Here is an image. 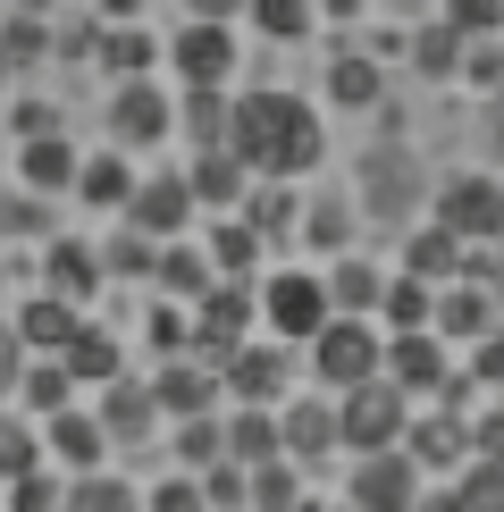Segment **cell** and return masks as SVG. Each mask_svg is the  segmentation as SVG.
Listing matches in <instances>:
<instances>
[{
  "label": "cell",
  "instance_id": "cell-1",
  "mask_svg": "<svg viewBox=\"0 0 504 512\" xmlns=\"http://www.w3.org/2000/svg\"><path fill=\"white\" fill-rule=\"evenodd\" d=\"M227 152H236L252 177H303V168H320L328 152V126L311 110L303 93H244L227 101Z\"/></svg>",
  "mask_w": 504,
  "mask_h": 512
},
{
  "label": "cell",
  "instance_id": "cell-2",
  "mask_svg": "<svg viewBox=\"0 0 504 512\" xmlns=\"http://www.w3.org/2000/svg\"><path fill=\"white\" fill-rule=\"evenodd\" d=\"M404 387H395V378H353V387H336V445H345V454H370V445H395L404 437Z\"/></svg>",
  "mask_w": 504,
  "mask_h": 512
},
{
  "label": "cell",
  "instance_id": "cell-3",
  "mask_svg": "<svg viewBox=\"0 0 504 512\" xmlns=\"http://www.w3.org/2000/svg\"><path fill=\"white\" fill-rule=\"evenodd\" d=\"M252 319H261V311H252V286H244V277H210V286L194 294L185 345H194L202 361H219L227 345H244V336H252Z\"/></svg>",
  "mask_w": 504,
  "mask_h": 512
},
{
  "label": "cell",
  "instance_id": "cell-4",
  "mask_svg": "<svg viewBox=\"0 0 504 512\" xmlns=\"http://www.w3.org/2000/svg\"><path fill=\"white\" fill-rule=\"evenodd\" d=\"M252 311L269 319V336H278V345H303V336L328 319V286H320L311 269H278V277H261V286H252Z\"/></svg>",
  "mask_w": 504,
  "mask_h": 512
},
{
  "label": "cell",
  "instance_id": "cell-5",
  "mask_svg": "<svg viewBox=\"0 0 504 512\" xmlns=\"http://www.w3.org/2000/svg\"><path fill=\"white\" fill-rule=\"evenodd\" d=\"M303 345H311V370H320L328 387H353V378L378 370V328H370L362 311H328Z\"/></svg>",
  "mask_w": 504,
  "mask_h": 512
},
{
  "label": "cell",
  "instance_id": "cell-6",
  "mask_svg": "<svg viewBox=\"0 0 504 512\" xmlns=\"http://www.w3.org/2000/svg\"><path fill=\"white\" fill-rule=\"evenodd\" d=\"M437 227L462 244H496L504 236V185L496 177H446L437 185Z\"/></svg>",
  "mask_w": 504,
  "mask_h": 512
},
{
  "label": "cell",
  "instance_id": "cell-7",
  "mask_svg": "<svg viewBox=\"0 0 504 512\" xmlns=\"http://www.w3.org/2000/svg\"><path fill=\"white\" fill-rule=\"evenodd\" d=\"M345 496L370 504V512H404V504H420V462L404 454V445H370V454H353Z\"/></svg>",
  "mask_w": 504,
  "mask_h": 512
},
{
  "label": "cell",
  "instance_id": "cell-8",
  "mask_svg": "<svg viewBox=\"0 0 504 512\" xmlns=\"http://www.w3.org/2000/svg\"><path fill=\"white\" fill-rule=\"evenodd\" d=\"M378 370L404 395H437L446 387V336L437 328H395V345H378Z\"/></svg>",
  "mask_w": 504,
  "mask_h": 512
},
{
  "label": "cell",
  "instance_id": "cell-9",
  "mask_svg": "<svg viewBox=\"0 0 504 512\" xmlns=\"http://www.w3.org/2000/svg\"><path fill=\"white\" fill-rule=\"evenodd\" d=\"M168 59H177L185 84H227L236 76V34H227V17H194V26L168 42Z\"/></svg>",
  "mask_w": 504,
  "mask_h": 512
},
{
  "label": "cell",
  "instance_id": "cell-10",
  "mask_svg": "<svg viewBox=\"0 0 504 512\" xmlns=\"http://www.w3.org/2000/svg\"><path fill=\"white\" fill-rule=\"evenodd\" d=\"M219 387L236 395V403H278V387H286V353L261 345V336H244V345L219 353Z\"/></svg>",
  "mask_w": 504,
  "mask_h": 512
},
{
  "label": "cell",
  "instance_id": "cell-11",
  "mask_svg": "<svg viewBox=\"0 0 504 512\" xmlns=\"http://www.w3.org/2000/svg\"><path fill=\"white\" fill-rule=\"evenodd\" d=\"M118 210H126V227H143V236H185L194 194H185V177H135Z\"/></svg>",
  "mask_w": 504,
  "mask_h": 512
},
{
  "label": "cell",
  "instance_id": "cell-12",
  "mask_svg": "<svg viewBox=\"0 0 504 512\" xmlns=\"http://www.w3.org/2000/svg\"><path fill=\"white\" fill-rule=\"evenodd\" d=\"M168 126H177V118H168V93H160V84H152V76H118L110 135H118V143H160Z\"/></svg>",
  "mask_w": 504,
  "mask_h": 512
},
{
  "label": "cell",
  "instance_id": "cell-13",
  "mask_svg": "<svg viewBox=\"0 0 504 512\" xmlns=\"http://www.w3.org/2000/svg\"><path fill=\"white\" fill-rule=\"evenodd\" d=\"M42 454L68 462V471H93V462L110 454V437H101V420H93V412L59 403V412H42Z\"/></svg>",
  "mask_w": 504,
  "mask_h": 512
},
{
  "label": "cell",
  "instance_id": "cell-14",
  "mask_svg": "<svg viewBox=\"0 0 504 512\" xmlns=\"http://www.w3.org/2000/svg\"><path fill=\"white\" fill-rule=\"evenodd\" d=\"M152 420H160V395L135 387V378H110V403H101V437H110V454H118V445H143Z\"/></svg>",
  "mask_w": 504,
  "mask_h": 512
},
{
  "label": "cell",
  "instance_id": "cell-15",
  "mask_svg": "<svg viewBox=\"0 0 504 512\" xmlns=\"http://www.w3.org/2000/svg\"><path fill=\"white\" fill-rule=\"evenodd\" d=\"M429 328L437 336H496V294L488 286H446V294H429Z\"/></svg>",
  "mask_w": 504,
  "mask_h": 512
},
{
  "label": "cell",
  "instance_id": "cell-16",
  "mask_svg": "<svg viewBox=\"0 0 504 512\" xmlns=\"http://www.w3.org/2000/svg\"><path fill=\"white\" fill-rule=\"evenodd\" d=\"M244 185H252V168L227 152V143H219V152H194V168H185V194H194V210H202V202H210V210H236Z\"/></svg>",
  "mask_w": 504,
  "mask_h": 512
},
{
  "label": "cell",
  "instance_id": "cell-17",
  "mask_svg": "<svg viewBox=\"0 0 504 512\" xmlns=\"http://www.w3.org/2000/svg\"><path fill=\"white\" fill-rule=\"evenodd\" d=\"M76 319H84V303H68V294H34L9 328H17V345H26V353H59L76 336Z\"/></svg>",
  "mask_w": 504,
  "mask_h": 512
},
{
  "label": "cell",
  "instance_id": "cell-18",
  "mask_svg": "<svg viewBox=\"0 0 504 512\" xmlns=\"http://www.w3.org/2000/svg\"><path fill=\"white\" fill-rule=\"evenodd\" d=\"M17 177H26L34 194H68V185H76V143L59 135V126H51V135H26V152H17Z\"/></svg>",
  "mask_w": 504,
  "mask_h": 512
},
{
  "label": "cell",
  "instance_id": "cell-19",
  "mask_svg": "<svg viewBox=\"0 0 504 512\" xmlns=\"http://www.w3.org/2000/svg\"><path fill=\"white\" fill-rule=\"evenodd\" d=\"M152 395H160V412L177 420V412H210V395H219V361H177V370H160L152 378Z\"/></svg>",
  "mask_w": 504,
  "mask_h": 512
},
{
  "label": "cell",
  "instance_id": "cell-20",
  "mask_svg": "<svg viewBox=\"0 0 504 512\" xmlns=\"http://www.w3.org/2000/svg\"><path fill=\"white\" fill-rule=\"evenodd\" d=\"M219 445L244 462V471H252V462H269V454H286V445H278V412H269V403H236V420H219Z\"/></svg>",
  "mask_w": 504,
  "mask_h": 512
},
{
  "label": "cell",
  "instance_id": "cell-21",
  "mask_svg": "<svg viewBox=\"0 0 504 512\" xmlns=\"http://www.w3.org/2000/svg\"><path fill=\"white\" fill-rule=\"evenodd\" d=\"M395 445H404L420 471H446V462H462V454H471V429L437 412V420H404V437H395Z\"/></svg>",
  "mask_w": 504,
  "mask_h": 512
},
{
  "label": "cell",
  "instance_id": "cell-22",
  "mask_svg": "<svg viewBox=\"0 0 504 512\" xmlns=\"http://www.w3.org/2000/svg\"><path fill=\"white\" fill-rule=\"evenodd\" d=\"M278 445H286L294 462L336 454V403H294V412H278Z\"/></svg>",
  "mask_w": 504,
  "mask_h": 512
},
{
  "label": "cell",
  "instance_id": "cell-23",
  "mask_svg": "<svg viewBox=\"0 0 504 512\" xmlns=\"http://www.w3.org/2000/svg\"><path fill=\"white\" fill-rule=\"evenodd\" d=\"M152 277H160V294H177V303H194V294L210 286V252L202 244H177V236H160V261H152Z\"/></svg>",
  "mask_w": 504,
  "mask_h": 512
},
{
  "label": "cell",
  "instance_id": "cell-24",
  "mask_svg": "<svg viewBox=\"0 0 504 512\" xmlns=\"http://www.w3.org/2000/svg\"><path fill=\"white\" fill-rule=\"evenodd\" d=\"M42 277H51V294H68V303H93V294H101V252H84V244H51Z\"/></svg>",
  "mask_w": 504,
  "mask_h": 512
},
{
  "label": "cell",
  "instance_id": "cell-25",
  "mask_svg": "<svg viewBox=\"0 0 504 512\" xmlns=\"http://www.w3.org/2000/svg\"><path fill=\"white\" fill-rule=\"evenodd\" d=\"M378 93H387L378 59H362V51H336V59H328V101H345V110H370Z\"/></svg>",
  "mask_w": 504,
  "mask_h": 512
},
{
  "label": "cell",
  "instance_id": "cell-26",
  "mask_svg": "<svg viewBox=\"0 0 504 512\" xmlns=\"http://www.w3.org/2000/svg\"><path fill=\"white\" fill-rule=\"evenodd\" d=\"M59 361H68V378L110 387V378H118V336H101V328H84V319H76V336L59 345Z\"/></svg>",
  "mask_w": 504,
  "mask_h": 512
},
{
  "label": "cell",
  "instance_id": "cell-27",
  "mask_svg": "<svg viewBox=\"0 0 504 512\" xmlns=\"http://www.w3.org/2000/svg\"><path fill=\"white\" fill-rule=\"evenodd\" d=\"M177 110H185V135H194V152H219V143H227V93H219V84H185Z\"/></svg>",
  "mask_w": 504,
  "mask_h": 512
},
{
  "label": "cell",
  "instance_id": "cell-28",
  "mask_svg": "<svg viewBox=\"0 0 504 512\" xmlns=\"http://www.w3.org/2000/svg\"><path fill=\"white\" fill-rule=\"evenodd\" d=\"M126 185H135V177H126V160H118V152H101V160H76V185H68V194H76V202H93V210H118V202H126Z\"/></svg>",
  "mask_w": 504,
  "mask_h": 512
},
{
  "label": "cell",
  "instance_id": "cell-29",
  "mask_svg": "<svg viewBox=\"0 0 504 512\" xmlns=\"http://www.w3.org/2000/svg\"><path fill=\"white\" fill-rule=\"evenodd\" d=\"M210 269H219V277H252V269H261V236H252V227L244 219H227V227H210Z\"/></svg>",
  "mask_w": 504,
  "mask_h": 512
},
{
  "label": "cell",
  "instance_id": "cell-30",
  "mask_svg": "<svg viewBox=\"0 0 504 512\" xmlns=\"http://www.w3.org/2000/svg\"><path fill=\"white\" fill-rule=\"evenodd\" d=\"M9 387L26 395L34 412H59V403H68V387H76V378H68V361H59V353H42L34 370H26V361H17V378H9Z\"/></svg>",
  "mask_w": 504,
  "mask_h": 512
},
{
  "label": "cell",
  "instance_id": "cell-31",
  "mask_svg": "<svg viewBox=\"0 0 504 512\" xmlns=\"http://www.w3.org/2000/svg\"><path fill=\"white\" fill-rule=\"evenodd\" d=\"M152 59H160V42L135 26V17H118V34L101 42V68L110 76H152Z\"/></svg>",
  "mask_w": 504,
  "mask_h": 512
},
{
  "label": "cell",
  "instance_id": "cell-32",
  "mask_svg": "<svg viewBox=\"0 0 504 512\" xmlns=\"http://www.w3.org/2000/svg\"><path fill=\"white\" fill-rule=\"evenodd\" d=\"M320 286H328V311H370V303H378V286H387V277H378L370 261H336V269L320 277Z\"/></svg>",
  "mask_w": 504,
  "mask_h": 512
},
{
  "label": "cell",
  "instance_id": "cell-33",
  "mask_svg": "<svg viewBox=\"0 0 504 512\" xmlns=\"http://www.w3.org/2000/svg\"><path fill=\"white\" fill-rule=\"evenodd\" d=\"M378 311H387V328H429V277H387L378 286Z\"/></svg>",
  "mask_w": 504,
  "mask_h": 512
},
{
  "label": "cell",
  "instance_id": "cell-34",
  "mask_svg": "<svg viewBox=\"0 0 504 512\" xmlns=\"http://www.w3.org/2000/svg\"><path fill=\"white\" fill-rule=\"evenodd\" d=\"M244 9H252V26H261L269 42H303L311 17H320V0H244Z\"/></svg>",
  "mask_w": 504,
  "mask_h": 512
},
{
  "label": "cell",
  "instance_id": "cell-35",
  "mask_svg": "<svg viewBox=\"0 0 504 512\" xmlns=\"http://www.w3.org/2000/svg\"><path fill=\"white\" fill-rule=\"evenodd\" d=\"M404 269L429 277V286H437V277H454V269H462V236H446V227H420L412 252H404Z\"/></svg>",
  "mask_w": 504,
  "mask_h": 512
},
{
  "label": "cell",
  "instance_id": "cell-36",
  "mask_svg": "<svg viewBox=\"0 0 504 512\" xmlns=\"http://www.w3.org/2000/svg\"><path fill=\"white\" fill-rule=\"evenodd\" d=\"M454 504H504V454H462Z\"/></svg>",
  "mask_w": 504,
  "mask_h": 512
},
{
  "label": "cell",
  "instance_id": "cell-37",
  "mask_svg": "<svg viewBox=\"0 0 504 512\" xmlns=\"http://www.w3.org/2000/svg\"><path fill=\"white\" fill-rule=\"evenodd\" d=\"M227 445H219V420L210 412H177V462L185 471H202V462H219Z\"/></svg>",
  "mask_w": 504,
  "mask_h": 512
},
{
  "label": "cell",
  "instance_id": "cell-38",
  "mask_svg": "<svg viewBox=\"0 0 504 512\" xmlns=\"http://www.w3.org/2000/svg\"><path fill=\"white\" fill-rule=\"evenodd\" d=\"M0 51H9L17 68H26V59H42V51H51V34H42V17H34V9H9V17H0Z\"/></svg>",
  "mask_w": 504,
  "mask_h": 512
},
{
  "label": "cell",
  "instance_id": "cell-39",
  "mask_svg": "<svg viewBox=\"0 0 504 512\" xmlns=\"http://www.w3.org/2000/svg\"><path fill=\"white\" fill-rule=\"evenodd\" d=\"M152 261H160V236H143V227H126V236L110 244V261H101V277H152Z\"/></svg>",
  "mask_w": 504,
  "mask_h": 512
},
{
  "label": "cell",
  "instance_id": "cell-40",
  "mask_svg": "<svg viewBox=\"0 0 504 512\" xmlns=\"http://www.w3.org/2000/svg\"><path fill=\"white\" fill-rule=\"evenodd\" d=\"M68 504H135V479H110L93 462V471H68Z\"/></svg>",
  "mask_w": 504,
  "mask_h": 512
},
{
  "label": "cell",
  "instance_id": "cell-41",
  "mask_svg": "<svg viewBox=\"0 0 504 512\" xmlns=\"http://www.w3.org/2000/svg\"><path fill=\"white\" fill-rule=\"evenodd\" d=\"M286 219H294V202L278 194V177H269L261 194H252V185H244V227H252V236H261V244H269V227H286Z\"/></svg>",
  "mask_w": 504,
  "mask_h": 512
},
{
  "label": "cell",
  "instance_id": "cell-42",
  "mask_svg": "<svg viewBox=\"0 0 504 512\" xmlns=\"http://www.w3.org/2000/svg\"><path fill=\"white\" fill-rule=\"evenodd\" d=\"M446 26L471 42V34H504V0H446Z\"/></svg>",
  "mask_w": 504,
  "mask_h": 512
},
{
  "label": "cell",
  "instance_id": "cell-43",
  "mask_svg": "<svg viewBox=\"0 0 504 512\" xmlns=\"http://www.w3.org/2000/svg\"><path fill=\"white\" fill-rule=\"evenodd\" d=\"M0 496H9V504H68V479H51V471H42V462H34V471L0 479Z\"/></svg>",
  "mask_w": 504,
  "mask_h": 512
},
{
  "label": "cell",
  "instance_id": "cell-44",
  "mask_svg": "<svg viewBox=\"0 0 504 512\" xmlns=\"http://www.w3.org/2000/svg\"><path fill=\"white\" fill-rule=\"evenodd\" d=\"M42 462V445L26 437V429H9V420H0V479H17V471H34Z\"/></svg>",
  "mask_w": 504,
  "mask_h": 512
},
{
  "label": "cell",
  "instance_id": "cell-45",
  "mask_svg": "<svg viewBox=\"0 0 504 512\" xmlns=\"http://www.w3.org/2000/svg\"><path fill=\"white\" fill-rule=\"evenodd\" d=\"M303 227H311V244H345V236H353V210H345V202H311Z\"/></svg>",
  "mask_w": 504,
  "mask_h": 512
},
{
  "label": "cell",
  "instance_id": "cell-46",
  "mask_svg": "<svg viewBox=\"0 0 504 512\" xmlns=\"http://www.w3.org/2000/svg\"><path fill=\"white\" fill-rule=\"evenodd\" d=\"M454 59H462V34H454V26H429V34H420V68H429V76H446Z\"/></svg>",
  "mask_w": 504,
  "mask_h": 512
},
{
  "label": "cell",
  "instance_id": "cell-47",
  "mask_svg": "<svg viewBox=\"0 0 504 512\" xmlns=\"http://www.w3.org/2000/svg\"><path fill=\"white\" fill-rule=\"evenodd\" d=\"M471 454H504V403H496V412H479V420H471Z\"/></svg>",
  "mask_w": 504,
  "mask_h": 512
},
{
  "label": "cell",
  "instance_id": "cell-48",
  "mask_svg": "<svg viewBox=\"0 0 504 512\" xmlns=\"http://www.w3.org/2000/svg\"><path fill=\"white\" fill-rule=\"evenodd\" d=\"M152 504H202V471H177V479H160V487H152Z\"/></svg>",
  "mask_w": 504,
  "mask_h": 512
},
{
  "label": "cell",
  "instance_id": "cell-49",
  "mask_svg": "<svg viewBox=\"0 0 504 512\" xmlns=\"http://www.w3.org/2000/svg\"><path fill=\"white\" fill-rule=\"evenodd\" d=\"M454 68H462V76H471V84H496V76H504V51H462V59H454Z\"/></svg>",
  "mask_w": 504,
  "mask_h": 512
},
{
  "label": "cell",
  "instance_id": "cell-50",
  "mask_svg": "<svg viewBox=\"0 0 504 512\" xmlns=\"http://www.w3.org/2000/svg\"><path fill=\"white\" fill-rule=\"evenodd\" d=\"M17 361H26V345H17V328L0 319V395H9V378H17Z\"/></svg>",
  "mask_w": 504,
  "mask_h": 512
},
{
  "label": "cell",
  "instance_id": "cell-51",
  "mask_svg": "<svg viewBox=\"0 0 504 512\" xmlns=\"http://www.w3.org/2000/svg\"><path fill=\"white\" fill-rule=\"evenodd\" d=\"M51 126H59L51 101H17V135H51Z\"/></svg>",
  "mask_w": 504,
  "mask_h": 512
},
{
  "label": "cell",
  "instance_id": "cell-52",
  "mask_svg": "<svg viewBox=\"0 0 504 512\" xmlns=\"http://www.w3.org/2000/svg\"><path fill=\"white\" fill-rule=\"evenodd\" d=\"M152 345H185V311H177V303H168V311L152 319Z\"/></svg>",
  "mask_w": 504,
  "mask_h": 512
},
{
  "label": "cell",
  "instance_id": "cell-53",
  "mask_svg": "<svg viewBox=\"0 0 504 512\" xmlns=\"http://www.w3.org/2000/svg\"><path fill=\"white\" fill-rule=\"evenodd\" d=\"M244 0H185V17H236Z\"/></svg>",
  "mask_w": 504,
  "mask_h": 512
},
{
  "label": "cell",
  "instance_id": "cell-54",
  "mask_svg": "<svg viewBox=\"0 0 504 512\" xmlns=\"http://www.w3.org/2000/svg\"><path fill=\"white\" fill-rule=\"evenodd\" d=\"M101 17H143V0H93Z\"/></svg>",
  "mask_w": 504,
  "mask_h": 512
},
{
  "label": "cell",
  "instance_id": "cell-55",
  "mask_svg": "<svg viewBox=\"0 0 504 512\" xmlns=\"http://www.w3.org/2000/svg\"><path fill=\"white\" fill-rule=\"evenodd\" d=\"M320 9H328V17H362V0H320Z\"/></svg>",
  "mask_w": 504,
  "mask_h": 512
},
{
  "label": "cell",
  "instance_id": "cell-56",
  "mask_svg": "<svg viewBox=\"0 0 504 512\" xmlns=\"http://www.w3.org/2000/svg\"><path fill=\"white\" fill-rule=\"evenodd\" d=\"M9 76H17V59H9V51H0V84H9Z\"/></svg>",
  "mask_w": 504,
  "mask_h": 512
},
{
  "label": "cell",
  "instance_id": "cell-57",
  "mask_svg": "<svg viewBox=\"0 0 504 512\" xmlns=\"http://www.w3.org/2000/svg\"><path fill=\"white\" fill-rule=\"evenodd\" d=\"M9 9H51V0H9Z\"/></svg>",
  "mask_w": 504,
  "mask_h": 512
},
{
  "label": "cell",
  "instance_id": "cell-58",
  "mask_svg": "<svg viewBox=\"0 0 504 512\" xmlns=\"http://www.w3.org/2000/svg\"><path fill=\"white\" fill-rule=\"evenodd\" d=\"M0 9H9V0H0Z\"/></svg>",
  "mask_w": 504,
  "mask_h": 512
}]
</instances>
